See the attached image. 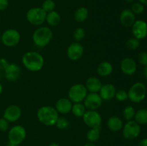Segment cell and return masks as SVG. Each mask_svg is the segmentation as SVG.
<instances>
[{
  "mask_svg": "<svg viewBox=\"0 0 147 146\" xmlns=\"http://www.w3.org/2000/svg\"><path fill=\"white\" fill-rule=\"evenodd\" d=\"M102 85L103 84H102L101 81L96 77H88L86 80V84H85L88 91L93 93L99 92Z\"/></svg>",
  "mask_w": 147,
  "mask_h": 146,
  "instance_id": "ffe728a7",
  "label": "cell"
},
{
  "mask_svg": "<svg viewBox=\"0 0 147 146\" xmlns=\"http://www.w3.org/2000/svg\"><path fill=\"white\" fill-rule=\"evenodd\" d=\"M45 21H47L49 25L52 26V27H55V26L58 25L61 21V17L57 11H50V12L47 13Z\"/></svg>",
  "mask_w": 147,
  "mask_h": 146,
  "instance_id": "603a6c76",
  "label": "cell"
},
{
  "mask_svg": "<svg viewBox=\"0 0 147 146\" xmlns=\"http://www.w3.org/2000/svg\"><path fill=\"white\" fill-rule=\"evenodd\" d=\"M146 94V88L144 84L138 82L132 84L128 92V97L131 102L139 103L144 100Z\"/></svg>",
  "mask_w": 147,
  "mask_h": 146,
  "instance_id": "277c9868",
  "label": "cell"
},
{
  "mask_svg": "<svg viewBox=\"0 0 147 146\" xmlns=\"http://www.w3.org/2000/svg\"><path fill=\"white\" fill-rule=\"evenodd\" d=\"M131 10L133 11L134 14H140L144 11V4H142V3L136 2L132 4Z\"/></svg>",
  "mask_w": 147,
  "mask_h": 146,
  "instance_id": "836d02e7",
  "label": "cell"
},
{
  "mask_svg": "<svg viewBox=\"0 0 147 146\" xmlns=\"http://www.w3.org/2000/svg\"><path fill=\"white\" fill-rule=\"evenodd\" d=\"M27 136V131L23 126L20 125H14L9 130L8 140L9 142L14 143V144H21Z\"/></svg>",
  "mask_w": 147,
  "mask_h": 146,
  "instance_id": "ba28073f",
  "label": "cell"
},
{
  "mask_svg": "<svg viewBox=\"0 0 147 146\" xmlns=\"http://www.w3.org/2000/svg\"><path fill=\"white\" fill-rule=\"evenodd\" d=\"M135 113V109L132 106H126L123 110V116L127 121L132 120V119L134 118Z\"/></svg>",
  "mask_w": 147,
  "mask_h": 146,
  "instance_id": "f1b7e54d",
  "label": "cell"
},
{
  "mask_svg": "<svg viewBox=\"0 0 147 146\" xmlns=\"http://www.w3.org/2000/svg\"><path fill=\"white\" fill-rule=\"evenodd\" d=\"M136 21V16L129 9L123 10L120 14L121 24L125 27H131Z\"/></svg>",
  "mask_w": 147,
  "mask_h": 146,
  "instance_id": "ac0fdd59",
  "label": "cell"
},
{
  "mask_svg": "<svg viewBox=\"0 0 147 146\" xmlns=\"http://www.w3.org/2000/svg\"><path fill=\"white\" fill-rule=\"evenodd\" d=\"M115 98L119 102H123L129 99L128 97V92L124 90H116V94H115Z\"/></svg>",
  "mask_w": 147,
  "mask_h": 146,
  "instance_id": "d6a6232c",
  "label": "cell"
},
{
  "mask_svg": "<svg viewBox=\"0 0 147 146\" xmlns=\"http://www.w3.org/2000/svg\"><path fill=\"white\" fill-rule=\"evenodd\" d=\"M83 146H96V145H95L94 143H91V142H88V143H86V144H85Z\"/></svg>",
  "mask_w": 147,
  "mask_h": 146,
  "instance_id": "ab89813d",
  "label": "cell"
},
{
  "mask_svg": "<svg viewBox=\"0 0 147 146\" xmlns=\"http://www.w3.org/2000/svg\"><path fill=\"white\" fill-rule=\"evenodd\" d=\"M0 20H1V18H0Z\"/></svg>",
  "mask_w": 147,
  "mask_h": 146,
  "instance_id": "7dc6e473",
  "label": "cell"
},
{
  "mask_svg": "<svg viewBox=\"0 0 147 146\" xmlns=\"http://www.w3.org/2000/svg\"><path fill=\"white\" fill-rule=\"evenodd\" d=\"M58 114L55 107L45 105L41 107L37 110V117L42 124L46 126H53L55 125L58 119Z\"/></svg>",
  "mask_w": 147,
  "mask_h": 146,
  "instance_id": "7a4b0ae2",
  "label": "cell"
},
{
  "mask_svg": "<svg viewBox=\"0 0 147 146\" xmlns=\"http://www.w3.org/2000/svg\"><path fill=\"white\" fill-rule=\"evenodd\" d=\"M133 35L137 40H143L147 36V23L143 20H136L131 26Z\"/></svg>",
  "mask_w": 147,
  "mask_h": 146,
  "instance_id": "4fadbf2b",
  "label": "cell"
},
{
  "mask_svg": "<svg viewBox=\"0 0 147 146\" xmlns=\"http://www.w3.org/2000/svg\"><path fill=\"white\" fill-rule=\"evenodd\" d=\"M22 115L21 108L18 105L11 104L5 109L3 117L9 123H14L20 118Z\"/></svg>",
  "mask_w": 147,
  "mask_h": 146,
  "instance_id": "5bb4252c",
  "label": "cell"
},
{
  "mask_svg": "<svg viewBox=\"0 0 147 146\" xmlns=\"http://www.w3.org/2000/svg\"><path fill=\"white\" fill-rule=\"evenodd\" d=\"M88 17V10L86 7H80L75 11V19L78 22H83L87 19Z\"/></svg>",
  "mask_w": 147,
  "mask_h": 146,
  "instance_id": "cb8c5ba5",
  "label": "cell"
},
{
  "mask_svg": "<svg viewBox=\"0 0 147 146\" xmlns=\"http://www.w3.org/2000/svg\"><path fill=\"white\" fill-rule=\"evenodd\" d=\"M47 13L40 7H33L27 11L26 18L29 23L34 26L42 24L46 20Z\"/></svg>",
  "mask_w": 147,
  "mask_h": 146,
  "instance_id": "8992f818",
  "label": "cell"
},
{
  "mask_svg": "<svg viewBox=\"0 0 147 146\" xmlns=\"http://www.w3.org/2000/svg\"><path fill=\"white\" fill-rule=\"evenodd\" d=\"M21 35L17 29H9L4 31L1 34V40L3 44L8 47L17 46L20 42Z\"/></svg>",
  "mask_w": 147,
  "mask_h": 146,
  "instance_id": "9c48e42d",
  "label": "cell"
},
{
  "mask_svg": "<svg viewBox=\"0 0 147 146\" xmlns=\"http://www.w3.org/2000/svg\"><path fill=\"white\" fill-rule=\"evenodd\" d=\"M116 92V87L111 83H107L102 85L99 91V95L103 100H111L114 98Z\"/></svg>",
  "mask_w": 147,
  "mask_h": 146,
  "instance_id": "e0dca14e",
  "label": "cell"
},
{
  "mask_svg": "<svg viewBox=\"0 0 147 146\" xmlns=\"http://www.w3.org/2000/svg\"><path fill=\"white\" fill-rule=\"evenodd\" d=\"M102 103L103 100L98 93L90 92L83 100V104L88 110H97L102 105Z\"/></svg>",
  "mask_w": 147,
  "mask_h": 146,
  "instance_id": "8fae6325",
  "label": "cell"
},
{
  "mask_svg": "<svg viewBox=\"0 0 147 146\" xmlns=\"http://www.w3.org/2000/svg\"><path fill=\"white\" fill-rule=\"evenodd\" d=\"M73 104V103L68 98L63 97L56 102L55 109L58 113L65 115L71 111Z\"/></svg>",
  "mask_w": 147,
  "mask_h": 146,
  "instance_id": "d6986e66",
  "label": "cell"
},
{
  "mask_svg": "<svg viewBox=\"0 0 147 146\" xmlns=\"http://www.w3.org/2000/svg\"><path fill=\"white\" fill-rule=\"evenodd\" d=\"M22 62L26 69L31 72H38L43 68L45 60L43 56L37 52H27L22 58Z\"/></svg>",
  "mask_w": 147,
  "mask_h": 146,
  "instance_id": "6da1fadb",
  "label": "cell"
},
{
  "mask_svg": "<svg viewBox=\"0 0 147 146\" xmlns=\"http://www.w3.org/2000/svg\"><path fill=\"white\" fill-rule=\"evenodd\" d=\"M7 146H19V145H17L16 144H14V143H11V142L8 141V143H7Z\"/></svg>",
  "mask_w": 147,
  "mask_h": 146,
  "instance_id": "60d3db41",
  "label": "cell"
},
{
  "mask_svg": "<svg viewBox=\"0 0 147 146\" xmlns=\"http://www.w3.org/2000/svg\"><path fill=\"white\" fill-rule=\"evenodd\" d=\"M55 125L60 130H66L70 126V121L67 120V117H64V116H61V117H58L55 123Z\"/></svg>",
  "mask_w": 147,
  "mask_h": 146,
  "instance_id": "83f0119b",
  "label": "cell"
},
{
  "mask_svg": "<svg viewBox=\"0 0 147 146\" xmlns=\"http://www.w3.org/2000/svg\"><path fill=\"white\" fill-rule=\"evenodd\" d=\"M42 9L46 13H49L50 11H54L55 8V3L53 0H45L42 4Z\"/></svg>",
  "mask_w": 147,
  "mask_h": 146,
  "instance_id": "f546056e",
  "label": "cell"
},
{
  "mask_svg": "<svg viewBox=\"0 0 147 146\" xmlns=\"http://www.w3.org/2000/svg\"><path fill=\"white\" fill-rule=\"evenodd\" d=\"M85 37H86V31L84 29L81 28V27H78L75 29L74 32H73V37L76 41H81L84 39Z\"/></svg>",
  "mask_w": 147,
  "mask_h": 146,
  "instance_id": "1f68e13d",
  "label": "cell"
},
{
  "mask_svg": "<svg viewBox=\"0 0 147 146\" xmlns=\"http://www.w3.org/2000/svg\"><path fill=\"white\" fill-rule=\"evenodd\" d=\"M87 89L83 84H75L68 90V99L73 103L82 102L87 95Z\"/></svg>",
  "mask_w": 147,
  "mask_h": 146,
  "instance_id": "5b68a950",
  "label": "cell"
},
{
  "mask_svg": "<svg viewBox=\"0 0 147 146\" xmlns=\"http://www.w3.org/2000/svg\"><path fill=\"white\" fill-rule=\"evenodd\" d=\"M134 119L139 125L147 124V109H141L136 112Z\"/></svg>",
  "mask_w": 147,
  "mask_h": 146,
  "instance_id": "4316f807",
  "label": "cell"
},
{
  "mask_svg": "<svg viewBox=\"0 0 147 146\" xmlns=\"http://www.w3.org/2000/svg\"><path fill=\"white\" fill-rule=\"evenodd\" d=\"M21 75V68L20 66L14 63L9 64L4 70L5 78L9 82H14L18 80Z\"/></svg>",
  "mask_w": 147,
  "mask_h": 146,
  "instance_id": "9a60e30c",
  "label": "cell"
},
{
  "mask_svg": "<svg viewBox=\"0 0 147 146\" xmlns=\"http://www.w3.org/2000/svg\"><path fill=\"white\" fill-rule=\"evenodd\" d=\"M144 76H145V77H146V79L147 80V66L145 67L144 72Z\"/></svg>",
  "mask_w": 147,
  "mask_h": 146,
  "instance_id": "ee69618b",
  "label": "cell"
},
{
  "mask_svg": "<svg viewBox=\"0 0 147 146\" xmlns=\"http://www.w3.org/2000/svg\"><path fill=\"white\" fill-rule=\"evenodd\" d=\"M107 125L112 132H119L123 128V121L117 116H112L108 120Z\"/></svg>",
  "mask_w": 147,
  "mask_h": 146,
  "instance_id": "7402d4cb",
  "label": "cell"
},
{
  "mask_svg": "<svg viewBox=\"0 0 147 146\" xmlns=\"http://www.w3.org/2000/svg\"><path fill=\"white\" fill-rule=\"evenodd\" d=\"M139 45H140V42L135 37L129 39L126 42V47L131 50H136L139 47Z\"/></svg>",
  "mask_w": 147,
  "mask_h": 146,
  "instance_id": "4dcf8cb0",
  "label": "cell"
},
{
  "mask_svg": "<svg viewBox=\"0 0 147 146\" xmlns=\"http://www.w3.org/2000/svg\"><path fill=\"white\" fill-rule=\"evenodd\" d=\"M9 0H0V11H4L8 7Z\"/></svg>",
  "mask_w": 147,
  "mask_h": 146,
  "instance_id": "74e56055",
  "label": "cell"
},
{
  "mask_svg": "<svg viewBox=\"0 0 147 146\" xmlns=\"http://www.w3.org/2000/svg\"><path fill=\"white\" fill-rule=\"evenodd\" d=\"M121 70L123 74L126 75H133L136 71L137 65L134 60L130 57L123 59L120 64Z\"/></svg>",
  "mask_w": 147,
  "mask_h": 146,
  "instance_id": "2e32d148",
  "label": "cell"
},
{
  "mask_svg": "<svg viewBox=\"0 0 147 146\" xmlns=\"http://www.w3.org/2000/svg\"><path fill=\"white\" fill-rule=\"evenodd\" d=\"M84 54V47L79 42H73L67 49V57L70 60L77 61L83 57Z\"/></svg>",
  "mask_w": 147,
  "mask_h": 146,
  "instance_id": "7c38bea8",
  "label": "cell"
},
{
  "mask_svg": "<svg viewBox=\"0 0 147 146\" xmlns=\"http://www.w3.org/2000/svg\"><path fill=\"white\" fill-rule=\"evenodd\" d=\"M141 133V127L135 120H129L123 126L122 133L125 139L132 140L136 139Z\"/></svg>",
  "mask_w": 147,
  "mask_h": 146,
  "instance_id": "52a82bcc",
  "label": "cell"
},
{
  "mask_svg": "<svg viewBox=\"0 0 147 146\" xmlns=\"http://www.w3.org/2000/svg\"><path fill=\"white\" fill-rule=\"evenodd\" d=\"M9 63L8 62V61H7L6 59L1 58L0 59V70H4H4L7 68V66L9 65Z\"/></svg>",
  "mask_w": 147,
  "mask_h": 146,
  "instance_id": "8d00e7d4",
  "label": "cell"
},
{
  "mask_svg": "<svg viewBox=\"0 0 147 146\" xmlns=\"http://www.w3.org/2000/svg\"><path fill=\"white\" fill-rule=\"evenodd\" d=\"M48 146H60V145L57 143H50Z\"/></svg>",
  "mask_w": 147,
  "mask_h": 146,
  "instance_id": "b9f144b4",
  "label": "cell"
},
{
  "mask_svg": "<svg viewBox=\"0 0 147 146\" xmlns=\"http://www.w3.org/2000/svg\"><path fill=\"white\" fill-rule=\"evenodd\" d=\"M85 124L90 128L100 127L102 123V117L96 110H88L83 116Z\"/></svg>",
  "mask_w": 147,
  "mask_h": 146,
  "instance_id": "30bf717a",
  "label": "cell"
},
{
  "mask_svg": "<svg viewBox=\"0 0 147 146\" xmlns=\"http://www.w3.org/2000/svg\"><path fill=\"white\" fill-rule=\"evenodd\" d=\"M53 37V31L47 27H40L34 30L32 40L34 44L39 47H45L50 44Z\"/></svg>",
  "mask_w": 147,
  "mask_h": 146,
  "instance_id": "3957f363",
  "label": "cell"
},
{
  "mask_svg": "<svg viewBox=\"0 0 147 146\" xmlns=\"http://www.w3.org/2000/svg\"><path fill=\"white\" fill-rule=\"evenodd\" d=\"M9 129V122L4 117L0 119V131L7 132Z\"/></svg>",
  "mask_w": 147,
  "mask_h": 146,
  "instance_id": "e575fe53",
  "label": "cell"
},
{
  "mask_svg": "<svg viewBox=\"0 0 147 146\" xmlns=\"http://www.w3.org/2000/svg\"><path fill=\"white\" fill-rule=\"evenodd\" d=\"M125 1H126L127 3H129V4H131V3L133 2V1H134V0H125Z\"/></svg>",
  "mask_w": 147,
  "mask_h": 146,
  "instance_id": "bcb514c9",
  "label": "cell"
},
{
  "mask_svg": "<svg viewBox=\"0 0 147 146\" xmlns=\"http://www.w3.org/2000/svg\"><path fill=\"white\" fill-rule=\"evenodd\" d=\"M100 136V127L90 128L86 134V138L88 142L95 143L99 139Z\"/></svg>",
  "mask_w": 147,
  "mask_h": 146,
  "instance_id": "d4e9b609",
  "label": "cell"
},
{
  "mask_svg": "<svg viewBox=\"0 0 147 146\" xmlns=\"http://www.w3.org/2000/svg\"><path fill=\"white\" fill-rule=\"evenodd\" d=\"M3 91V87H2V85H1V84H0V94H1V92H2Z\"/></svg>",
  "mask_w": 147,
  "mask_h": 146,
  "instance_id": "f6af8a7d",
  "label": "cell"
},
{
  "mask_svg": "<svg viewBox=\"0 0 147 146\" xmlns=\"http://www.w3.org/2000/svg\"><path fill=\"white\" fill-rule=\"evenodd\" d=\"M138 61L143 66H147V52H142L138 56Z\"/></svg>",
  "mask_w": 147,
  "mask_h": 146,
  "instance_id": "d590c367",
  "label": "cell"
},
{
  "mask_svg": "<svg viewBox=\"0 0 147 146\" xmlns=\"http://www.w3.org/2000/svg\"><path fill=\"white\" fill-rule=\"evenodd\" d=\"M139 1L142 4H146V5H147V0H139Z\"/></svg>",
  "mask_w": 147,
  "mask_h": 146,
  "instance_id": "7bdbcfd3",
  "label": "cell"
},
{
  "mask_svg": "<svg viewBox=\"0 0 147 146\" xmlns=\"http://www.w3.org/2000/svg\"><path fill=\"white\" fill-rule=\"evenodd\" d=\"M113 67L111 63L104 61L100 62L97 67V73L101 77H108L113 72Z\"/></svg>",
  "mask_w": 147,
  "mask_h": 146,
  "instance_id": "44dd1931",
  "label": "cell"
},
{
  "mask_svg": "<svg viewBox=\"0 0 147 146\" xmlns=\"http://www.w3.org/2000/svg\"><path fill=\"white\" fill-rule=\"evenodd\" d=\"M138 146H147V138H144L139 143Z\"/></svg>",
  "mask_w": 147,
  "mask_h": 146,
  "instance_id": "f35d334b",
  "label": "cell"
},
{
  "mask_svg": "<svg viewBox=\"0 0 147 146\" xmlns=\"http://www.w3.org/2000/svg\"><path fill=\"white\" fill-rule=\"evenodd\" d=\"M71 112L76 117H83L86 112V108L83 103H73Z\"/></svg>",
  "mask_w": 147,
  "mask_h": 146,
  "instance_id": "484cf974",
  "label": "cell"
}]
</instances>
